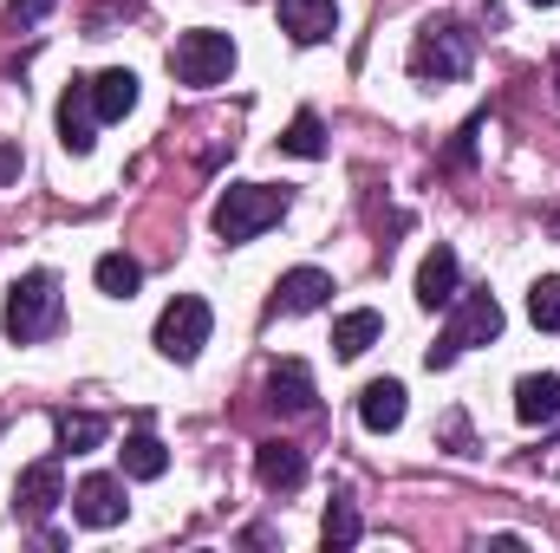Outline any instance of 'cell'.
I'll return each instance as SVG.
<instances>
[{"mask_svg":"<svg viewBox=\"0 0 560 553\" xmlns=\"http://www.w3.org/2000/svg\"><path fill=\"white\" fill-rule=\"evenodd\" d=\"M280 215H287V189L275 183H229L222 196H215V235L229 242V248H242V242H255V235H268Z\"/></svg>","mask_w":560,"mask_h":553,"instance_id":"6da1fadb","label":"cell"},{"mask_svg":"<svg viewBox=\"0 0 560 553\" xmlns=\"http://www.w3.org/2000/svg\"><path fill=\"white\" fill-rule=\"evenodd\" d=\"M450 306H456V313H450L443 339L423 352V365H430V372H450V365H456L469 345H489V339H502V299H495L489 286H482V293H456Z\"/></svg>","mask_w":560,"mask_h":553,"instance_id":"7a4b0ae2","label":"cell"},{"mask_svg":"<svg viewBox=\"0 0 560 553\" xmlns=\"http://www.w3.org/2000/svg\"><path fill=\"white\" fill-rule=\"evenodd\" d=\"M476 66V33L463 26V20H423L418 39H411V79L423 85H450V79H463Z\"/></svg>","mask_w":560,"mask_h":553,"instance_id":"3957f363","label":"cell"},{"mask_svg":"<svg viewBox=\"0 0 560 553\" xmlns=\"http://www.w3.org/2000/svg\"><path fill=\"white\" fill-rule=\"evenodd\" d=\"M0 326L13 345H39L52 326H59V274L52 268H33L7 286V306H0Z\"/></svg>","mask_w":560,"mask_h":553,"instance_id":"277c9868","label":"cell"},{"mask_svg":"<svg viewBox=\"0 0 560 553\" xmlns=\"http://www.w3.org/2000/svg\"><path fill=\"white\" fill-rule=\"evenodd\" d=\"M209 332H215V313H209V299L202 293H176L163 313H156V352L170 358V365H196L202 358V345H209Z\"/></svg>","mask_w":560,"mask_h":553,"instance_id":"5b68a950","label":"cell"},{"mask_svg":"<svg viewBox=\"0 0 560 553\" xmlns=\"http://www.w3.org/2000/svg\"><path fill=\"white\" fill-rule=\"evenodd\" d=\"M170 72H176V85H196V92L229 85V72H235V39H229V33H215V26H196V33H183V39H176Z\"/></svg>","mask_w":560,"mask_h":553,"instance_id":"8992f818","label":"cell"},{"mask_svg":"<svg viewBox=\"0 0 560 553\" xmlns=\"http://www.w3.org/2000/svg\"><path fill=\"white\" fill-rule=\"evenodd\" d=\"M125 508H131V502H125V475H105V469H98V475H85V482L72 489L79 528H98V534H105V528L125 521Z\"/></svg>","mask_w":560,"mask_h":553,"instance_id":"52a82bcc","label":"cell"},{"mask_svg":"<svg viewBox=\"0 0 560 553\" xmlns=\"http://www.w3.org/2000/svg\"><path fill=\"white\" fill-rule=\"evenodd\" d=\"M59 143H66V156H92V143H98V111H92V79H72L66 92H59Z\"/></svg>","mask_w":560,"mask_h":553,"instance_id":"ba28073f","label":"cell"},{"mask_svg":"<svg viewBox=\"0 0 560 553\" xmlns=\"http://www.w3.org/2000/svg\"><path fill=\"white\" fill-rule=\"evenodd\" d=\"M59 502H72V495H66V475H59V456L20 469V482H13V508H20L26 521H46Z\"/></svg>","mask_w":560,"mask_h":553,"instance_id":"9c48e42d","label":"cell"},{"mask_svg":"<svg viewBox=\"0 0 560 553\" xmlns=\"http://www.w3.org/2000/svg\"><path fill=\"white\" fill-rule=\"evenodd\" d=\"M280 33L293 46H319L339 33V7L332 0H280Z\"/></svg>","mask_w":560,"mask_h":553,"instance_id":"30bf717a","label":"cell"},{"mask_svg":"<svg viewBox=\"0 0 560 553\" xmlns=\"http://www.w3.org/2000/svg\"><path fill=\"white\" fill-rule=\"evenodd\" d=\"M326 299H332V274H319V268H287L275 280V313H287V319L319 313Z\"/></svg>","mask_w":560,"mask_h":553,"instance_id":"8fae6325","label":"cell"},{"mask_svg":"<svg viewBox=\"0 0 560 553\" xmlns=\"http://www.w3.org/2000/svg\"><path fill=\"white\" fill-rule=\"evenodd\" d=\"M268 404H275L280 416H313L319 391H313V372H306L300 358H280L275 372H268Z\"/></svg>","mask_w":560,"mask_h":553,"instance_id":"7c38bea8","label":"cell"},{"mask_svg":"<svg viewBox=\"0 0 560 553\" xmlns=\"http://www.w3.org/2000/svg\"><path fill=\"white\" fill-rule=\"evenodd\" d=\"M456 280H463V261H456V248H430L418 261V306L423 313H436V306H450L456 299Z\"/></svg>","mask_w":560,"mask_h":553,"instance_id":"4fadbf2b","label":"cell"},{"mask_svg":"<svg viewBox=\"0 0 560 553\" xmlns=\"http://www.w3.org/2000/svg\"><path fill=\"white\" fill-rule=\"evenodd\" d=\"M405 411H411V404H405V385H398V378H372V385L359 391V423H365L372 436H392V430L405 423Z\"/></svg>","mask_w":560,"mask_h":553,"instance_id":"5bb4252c","label":"cell"},{"mask_svg":"<svg viewBox=\"0 0 560 553\" xmlns=\"http://www.w3.org/2000/svg\"><path fill=\"white\" fill-rule=\"evenodd\" d=\"M92 111H98V125L131 118V111H138V72H131V66L98 72V79H92Z\"/></svg>","mask_w":560,"mask_h":553,"instance_id":"9a60e30c","label":"cell"},{"mask_svg":"<svg viewBox=\"0 0 560 553\" xmlns=\"http://www.w3.org/2000/svg\"><path fill=\"white\" fill-rule=\"evenodd\" d=\"M378 339H385V313H372V306H352L332 319V358H365Z\"/></svg>","mask_w":560,"mask_h":553,"instance_id":"2e32d148","label":"cell"},{"mask_svg":"<svg viewBox=\"0 0 560 553\" xmlns=\"http://www.w3.org/2000/svg\"><path fill=\"white\" fill-rule=\"evenodd\" d=\"M255 475H261L268 495H293V489L306 482V456H300L293 443H261V449H255Z\"/></svg>","mask_w":560,"mask_h":553,"instance_id":"e0dca14e","label":"cell"},{"mask_svg":"<svg viewBox=\"0 0 560 553\" xmlns=\"http://www.w3.org/2000/svg\"><path fill=\"white\" fill-rule=\"evenodd\" d=\"M515 416L535 430V423H560V372H528L515 385Z\"/></svg>","mask_w":560,"mask_h":553,"instance_id":"ac0fdd59","label":"cell"},{"mask_svg":"<svg viewBox=\"0 0 560 553\" xmlns=\"http://www.w3.org/2000/svg\"><path fill=\"white\" fill-rule=\"evenodd\" d=\"M118 456H125V475H131V482H156V475L170 469V449H163V443H156L150 430H131Z\"/></svg>","mask_w":560,"mask_h":553,"instance_id":"d6986e66","label":"cell"},{"mask_svg":"<svg viewBox=\"0 0 560 553\" xmlns=\"http://www.w3.org/2000/svg\"><path fill=\"white\" fill-rule=\"evenodd\" d=\"M359 534H365V528H359V502H352V495H332V508H326V521H319V541L332 553H346V548H359Z\"/></svg>","mask_w":560,"mask_h":553,"instance_id":"ffe728a7","label":"cell"},{"mask_svg":"<svg viewBox=\"0 0 560 553\" xmlns=\"http://www.w3.org/2000/svg\"><path fill=\"white\" fill-rule=\"evenodd\" d=\"M92 280H98V293H105V299H131V293L143 286V268L131 261V255H98Z\"/></svg>","mask_w":560,"mask_h":553,"instance_id":"44dd1931","label":"cell"},{"mask_svg":"<svg viewBox=\"0 0 560 553\" xmlns=\"http://www.w3.org/2000/svg\"><path fill=\"white\" fill-rule=\"evenodd\" d=\"M280 150H287V156H326V125H319V111H293V125L280 131Z\"/></svg>","mask_w":560,"mask_h":553,"instance_id":"7402d4cb","label":"cell"},{"mask_svg":"<svg viewBox=\"0 0 560 553\" xmlns=\"http://www.w3.org/2000/svg\"><path fill=\"white\" fill-rule=\"evenodd\" d=\"M528 319H535L541 332H560V274H541L528 286Z\"/></svg>","mask_w":560,"mask_h":553,"instance_id":"603a6c76","label":"cell"},{"mask_svg":"<svg viewBox=\"0 0 560 553\" xmlns=\"http://www.w3.org/2000/svg\"><path fill=\"white\" fill-rule=\"evenodd\" d=\"M98 443H105V416H66V423H59V449L85 456V449H98Z\"/></svg>","mask_w":560,"mask_h":553,"instance_id":"cb8c5ba5","label":"cell"},{"mask_svg":"<svg viewBox=\"0 0 560 553\" xmlns=\"http://www.w3.org/2000/svg\"><path fill=\"white\" fill-rule=\"evenodd\" d=\"M118 13H125V20H131V13H138V0H98V7H92V13H85V33H92V39H105V33H112V20H118Z\"/></svg>","mask_w":560,"mask_h":553,"instance_id":"d4e9b609","label":"cell"},{"mask_svg":"<svg viewBox=\"0 0 560 553\" xmlns=\"http://www.w3.org/2000/svg\"><path fill=\"white\" fill-rule=\"evenodd\" d=\"M52 13V0H7V26L20 33V26H39Z\"/></svg>","mask_w":560,"mask_h":553,"instance_id":"484cf974","label":"cell"},{"mask_svg":"<svg viewBox=\"0 0 560 553\" xmlns=\"http://www.w3.org/2000/svg\"><path fill=\"white\" fill-rule=\"evenodd\" d=\"M20 169H26L20 143H7V138H0V189H7V183H20Z\"/></svg>","mask_w":560,"mask_h":553,"instance_id":"4316f807","label":"cell"},{"mask_svg":"<svg viewBox=\"0 0 560 553\" xmlns=\"http://www.w3.org/2000/svg\"><path fill=\"white\" fill-rule=\"evenodd\" d=\"M443 436L456 443V456H469V423H463V416H450V423H443Z\"/></svg>","mask_w":560,"mask_h":553,"instance_id":"83f0119b","label":"cell"},{"mask_svg":"<svg viewBox=\"0 0 560 553\" xmlns=\"http://www.w3.org/2000/svg\"><path fill=\"white\" fill-rule=\"evenodd\" d=\"M541 228H548V235H555V242H560V196H555V202H548V209H541Z\"/></svg>","mask_w":560,"mask_h":553,"instance_id":"f1b7e54d","label":"cell"},{"mask_svg":"<svg viewBox=\"0 0 560 553\" xmlns=\"http://www.w3.org/2000/svg\"><path fill=\"white\" fill-rule=\"evenodd\" d=\"M548 85H555V98H560V46H555V66H548Z\"/></svg>","mask_w":560,"mask_h":553,"instance_id":"f546056e","label":"cell"},{"mask_svg":"<svg viewBox=\"0 0 560 553\" xmlns=\"http://www.w3.org/2000/svg\"><path fill=\"white\" fill-rule=\"evenodd\" d=\"M528 7H555V0H528Z\"/></svg>","mask_w":560,"mask_h":553,"instance_id":"4dcf8cb0","label":"cell"}]
</instances>
